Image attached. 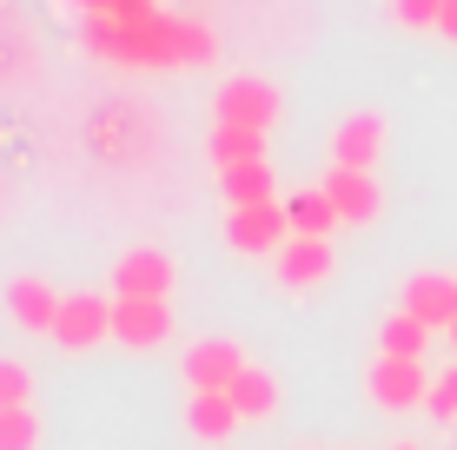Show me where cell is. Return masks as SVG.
I'll return each mask as SVG.
<instances>
[{
	"label": "cell",
	"instance_id": "obj_13",
	"mask_svg": "<svg viewBox=\"0 0 457 450\" xmlns=\"http://www.w3.org/2000/svg\"><path fill=\"white\" fill-rule=\"evenodd\" d=\"M338 266V252H332V239H292L286 252L272 258V278L286 291H312V285H325Z\"/></svg>",
	"mask_w": 457,
	"mask_h": 450
},
{
	"label": "cell",
	"instance_id": "obj_23",
	"mask_svg": "<svg viewBox=\"0 0 457 450\" xmlns=\"http://www.w3.org/2000/svg\"><path fill=\"white\" fill-rule=\"evenodd\" d=\"M424 411H431L437 424H457V364L431 378V405H424Z\"/></svg>",
	"mask_w": 457,
	"mask_h": 450
},
{
	"label": "cell",
	"instance_id": "obj_15",
	"mask_svg": "<svg viewBox=\"0 0 457 450\" xmlns=\"http://www.w3.org/2000/svg\"><path fill=\"white\" fill-rule=\"evenodd\" d=\"M286 219H292V239H332L338 232V212H332V199H325V185L286 192Z\"/></svg>",
	"mask_w": 457,
	"mask_h": 450
},
{
	"label": "cell",
	"instance_id": "obj_19",
	"mask_svg": "<svg viewBox=\"0 0 457 450\" xmlns=\"http://www.w3.org/2000/svg\"><path fill=\"white\" fill-rule=\"evenodd\" d=\"M206 152H212V166H219V173H232V166L265 160V133H252V127H212Z\"/></svg>",
	"mask_w": 457,
	"mask_h": 450
},
{
	"label": "cell",
	"instance_id": "obj_20",
	"mask_svg": "<svg viewBox=\"0 0 457 450\" xmlns=\"http://www.w3.org/2000/svg\"><path fill=\"white\" fill-rule=\"evenodd\" d=\"M0 450H40V411L34 405L0 411Z\"/></svg>",
	"mask_w": 457,
	"mask_h": 450
},
{
	"label": "cell",
	"instance_id": "obj_24",
	"mask_svg": "<svg viewBox=\"0 0 457 450\" xmlns=\"http://www.w3.org/2000/svg\"><path fill=\"white\" fill-rule=\"evenodd\" d=\"M87 13H106V20H133V13H146L153 0H80Z\"/></svg>",
	"mask_w": 457,
	"mask_h": 450
},
{
	"label": "cell",
	"instance_id": "obj_17",
	"mask_svg": "<svg viewBox=\"0 0 457 450\" xmlns=\"http://www.w3.org/2000/svg\"><path fill=\"white\" fill-rule=\"evenodd\" d=\"M431 351V324L411 318L398 305V312H385V324H378V358H424Z\"/></svg>",
	"mask_w": 457,
	"mask_h": 450
},
{
	"label": "cell",
	"instance_id": "obj_25",
	"mask_svg": "<svg viewBox=\"0 0 457 450\" xmlns=\"http://www.w3.org/2000/svg\"><path fill=\"white\" fill-rule=\"evenodd\" d=\"M437 34H445V40L457 46V0H445V20H437Z\"/></svg>",
	"mask_w": 457,
	"mask_h": 450
},
{
	"label": "cell",
	"instance_id": "obj_16",
	"mask_svg": "<svg viewBox=\"0 0 457 450\" xmlns=\"http://www.w3.org/2000/svg\"><path fill=\"white\" fill-rule=\"evenodd\" d=\"M226 397L239 405L245 424H265V417H278V378H272L265 364H245V371H239V384H232Z\"/></svg>",
	"mask_w": 457,
	"mask_h": 450
},
{
	"label": "cell",
	"instance_id": "obj_3",
	"mask_svg": "<svg viewBox=\"0 0 457 450\" xmlns=\"http://www.w3.org/2000/svg\"><path fill=\"white\" fill-rule=\"evenodd\" d=\"M226 245L239 258H278L292 245V219H286V199L272 206H232L226 212Z\"/></svg>",
	"mask_w": 457,
	"mask_h": 450
},
{
	"label": "cell",
	"instance_id": "obj_22",
	"mask_svg": "<svg viewBox=\"0 0 457 450\" xmlns=\"http://www.w3.org/2000/svg\"><path fill=\"white\" fill-rule=\"evenodd\" d=\"M21 405H34V371L21 358H0V411H21Z\"/></svg>",
	"mask_w": 457,
	"mask_h": 450
},
{
	"label": "cell",
	"instance_id": "obj_1",
	"mask_svg": "<svg viewBox=\"0 0 457 450\" xmlns=\"http://www.w3.org/2000/svg\"><path fill=\"white\" fill-rule=\"evenodd\" d=\"M87 53L120 60V67H212L219 34L206 20H186V13H133V20H106V13H87L80 27Z\"/></svg>",
	"mask_w": 457,
	"mask_h": 450
},
{
	"label": "cell",
	"instance_id": "obj_7",
	"mask_svg": "<svg viewBox=\"0 0 457 450\" xmlns=\"http://www.w3.org/2000/svg\"><path fill=\"white\" fill-rule=\"evenodd\" d=\"M166 338H172V305L166 299H113V345L160 351Z\"/></svg>",
	"mask_w": 457,
	"mask_h": 450
},
{
	"label": "cell",
	"instance_id": "obj_5",
	"mask_svg": "<svg viewBox=\"0 0 457 450\" xmlns=\"http://www.w3.org/2000/svg\"><path fill=\"white\" fill-rule=\"evenodd\" d=\"M113 338V299L100 291H67L60 299V318H54V345L60 351H93Z\"/></svg>",
	"mask_w": 457,
	"mask_h": 450
},
{
	"label": "cell",
	"instance_id": "obj_21",
	"mask_svg": "<svg viewBox=\"0 0 457 450\" xmlns=\"http://www.w3.org/2000/svg\"><path fill=\"white\" fill-rule=\"evenodd\" d=\"M385 13L398 27H411V34H437V20H445V0H385Z\"/></svg>",
	"mask_w": 457,
	"mask_h": 450
},
{
	"label": "cell",
	"instance_id": "obj_26",
	"mask_svg": "<svg viewBox=\"0 0 457 450\" xmlns=\"http://www.w3.org/2000/svg\"><path fill=\"white\" fill-rule=\"evenodd\" d=\"M445 338H451V351H457V324H451V331H445Z\"/></svg>",
	"mask_w": 457,
	"mask_h": 450
},
{
	"label": "cell",
	"instance_id": "obj_18",
	"mask_svg": "<svg viewBox=\"0 0 457 450\" xmlns=\"http://www.w3.org/2000/svg\"><path fill=\"white\" fill-rule=\"evenodd\" d=\"M219 192H226V212H232V206H272V199H278V179H272V166H265V160H252V166L219 173Z\"/></svg>",
	"mask_w": 457,
	"mask_h": 450
},
{
	"label": "cell",
	"instance_id": "obj_10",
	"mask_svg": "<svg viewBox=\"0 0 457 450\" xmlns=\"http://www.w3.org/2000/svg\"><path fill=\"white\" fill-rule=\"evenodd\" d=\"M385 113H345L332 127V166H352V173H371L378 152H385Z\"/></svg>",
	"mask_w": 457,
	"mask_h": 450
},
{
	"label": "cell",
	"instance_id": "obj_2",
	"mask_svg": "<svg viewBox=\"0 0 457 450\" xmlns=\"http://www.w3.org/2000/svg\"><path fill=\"white\" fill-rule=\"evenodd\" d=\"M212 127H252V133H272V127H278V86H272V80H259V73H232V80L212 93Z\"/></svg>",
	"mask_w": 457,
	"mask_h": 450
},
{
	"label": "cell",
	"instance_id": "obj_4",
	"mask_svg": "<svg viewBox=\"0 0 457 450\" xmlns=\"http://www.w3.org/2000/svg\"><path fill=\"white\" fill-rule=\"evenodd\" d=\"M365 397L378 411H391V417L424 411L431 405V371H424V358H378L371 378H365Z\"/></svg>",
	"mask_w": 457,
	"mask_h": 450
},
{
	"label": "cell",
	"instance_id": "obj_8",
	"mask_svg": "<svg viewBox=\"0 0 457 450\" xmlns=\"http://www.w3.org/2000/svg\"><path fill=\"white\" fill-rule=\"evenodd\" d=\"M245 364L252 358L232 338H199V345H186V391H232Z\"/></svg>",
	"mask_w": 457,
	"mask_h": 450
},
{
	"label": "cell",
	"instance_id": "obj_14",
	"mask_svg": "<svg viewBox=\"0 0 457 450\" xmlns=\"http://www.w3.org/2000/svg\"><path fill=\"white\" fill-rule=\"evenodd\" d=\"M239 424L245 417H239V405H232L226 391H186V430H193L199 444H226Z\"/></svg>",
	"mask_w": 457,
	"mask_h": 450
},
{
	"label": "cell",
	"instance_id": "obj_9",
	"mask_svg": "<svg viewBox=\"0 0 457 450\" xmlns=\"http://www.w3.org/2000/svg\"><path fill=\"white\" fill-rule=\"evenodd\" d=\"M319 185H325V199H332L338 225H371L378 212H385V192H378V179H371V173H352V166H332V173H325Z\"/></svg>",
	"mask_w": 457,
	"mask_h": 450
},
{
	"label": "cell",
	"instance_id": "obj_11",
	"mask_svg": "<svg viewBox=\"0 0 457 450\" xmlns=\"http://www.w3.org/2000/svg\"><path fill=\"white\" fill-rule=\"evenodd\" d=\"M398 305H404L411 318H424L431 331H451V324H457V278H451V272H411Z\"/></svg>",
	"mask_w": 457,
	"mask_h": 450
},
{
	"label": "cell",
	"instance_id": "obj_27",
	"mask_svg": "<svg viewBox=\"0 0 457 450\" xmlns=\"http://www.w3.org/2000/svg\"><path fill=\"white\" fill-rule=\"evenodd\" d=\"M391 450H418V444H391Z\"/></svg>",
	"mask_w": 457,
	"mask_h": 450
},
{
	"label": "cell",
	"instance_id": "obj_6",
	"mask_svg": "<svg viewBox=\"0 0 457 450\" xmlns=\"http://www.w3.org/2000/svg\"><path fill=\"white\" fill-rule=\"evenodd\" d=\"M172 285H179L172 252H160V245H133V252H120L113 299H172Z\"/></svg>",
	"mask_w": 457,
	"mask_h": 450
},
{
	"label": "cell",
	"instance_id": "obj_12",
	"mask_svg": "<svg viewBox=\"0 0 457 450\" xmlns=\"http://www.w3.org/2000/svg\"><path fill=\"white\" fill-rule=\"evenodd\" d=\"M60 299H67V291H54L40 272H21V278H7V318L21 324V331H46V338H54Z\"/></svg>",
	"mask_w": 457,
	"mask_h": 450
}]
</instances>
